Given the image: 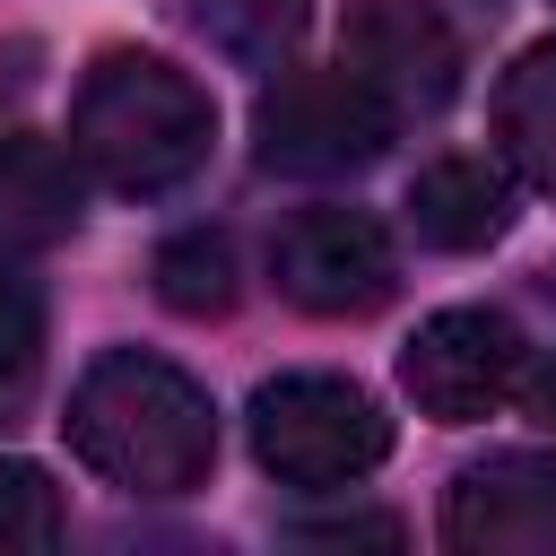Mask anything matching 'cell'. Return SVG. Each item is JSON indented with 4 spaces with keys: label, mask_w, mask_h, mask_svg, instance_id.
I'll use <instances>...</instances> for the list:
<instances>
[{
    "label": "cell",
    "mask_w": 556,
    "mask_h": 556,
    "mask_svg": "<svg viewBox=\"0 0 556 556\" xmlns=\"http://www.w3.org/2000/svg\"><path fill=\"white\" fill-rule=\"evenodd\" d=\"M35 365H43V295H35L26 278L0 269V408L26 400Z\"/></svg>",
    "instance_id": "obj_15"
},
{
    "label": "cell",
    "mask_w": 556,
    "mask_h": 556,
    "mask_svg": "<svg viewBox=\"0 0 556 556\" xmlns=\"http://www.w3.org/2000/svg\"><path fill=\"white\" fill-rule=\"evenodd\" d=\"M61 547V486L35 460H0V556Z\"/></svg>",
    "instance_id": "obj_14"
},
{
    "label": "cell",
    "mask_w": 556,
    "mask_h": 556,
    "mask_svg": "<svg viewBox=\"0 0 556 556\" xmlns=\"http://www.w3.org/2000/svg\"><path fill=\"white\" fill-rule=\"evenodd\" d=\"M295 539H400L391 513H348V521H295Z\"/></svg>",
    "instance_id": "obj_16"
},
{
    "label": "cell",
    "mask_w": 556,
    "mask_h": 556,
    "mask_svg": "<svg viewBox=\"0 0 556 556\" xmlns=\"http://www.w3.org/2000/svg\"><path fill=\"white\" fill-rule=\"evenodd\" d=\"M408 226L434 252H486L513 235V174L486 156H434L408 182Z\"/></svg>",
    "instance_id": "obj_9"
},
{
    "label": "cell",
    "mask_w": 556,
    "mask_h": 556,
    "mask_svg": "<svg viewBox=\"0 0 556 556\" xmlns=\"http://www.w3.org/2000/svg\"><path fill=\"white\" fill-rule=\"evenodd\" d=\"M391 148V104L339 61V70H278L252 104V156L295 182L365 174Z\"/></svg>",
    "instance_id": "obj_4"
},
{
    "label": "cell",
    "mask_w": 556,
    "mask_h": 556,
    "mask_svg": "<svg viewBox=\"0 0 556 556\" xmlns=\"http://www.w3.org/2000/svg\"><path fill=\"white\" fill-rule=\"evenodd\" d=\"M339 61L391 104V122L443 113L460 87V35L434 0H348L339 9Z\"/></svg>",
    "instance_id": "obj_7"
},
{
    "label": "cell",
    "mask_w": 556,
    "mask_h": 556,
    "mask_svg": "<svg viewBox=\"0 0 556 556\" xmlns=\"http://www.w3.org/2000/svg\"><path fill=\"white\" fill-rule=\"evenodd\" d=\"M70 452L122 495H191L217 460V408L182 365L113 348L70 391Z\"/></svg>",
    "instance_id": "obj_2"
},
{
    "label": "cell",
    "mask_w": 556,
    "mask_h": 556,
    "mask_svg": "<svg viewBox=\"0 0 556 556\" xmlns=\"http://www.w3.org/2000/svg\"><path fill=\"white\" fill-rule=\"evenodd\" d=\"M269 278L287 304L321 313V321H365L391 304L400 287V252L365 208H295L269 243Z\"/></svg>",
    "instance_id": "obj_6"
},
{
    "label": "cell",
    "mask_w": 556,
    "mask_h": 556,
    "mask_svg": "<svg viewBox=\"0 0 556 556\" xmlns=\"http://www.w3.org/2000/svg\"><path fill=\"white\" fill-rule=\"evenodd\" d=\"M443 539L460 556H556V460L486 452L443 495Z\"/></svg>",
    "instance_id": "obj_8"
},
{
    "label": "cell",
    "mask_w": 556,
    "mask_h": 556,
    "mask_svg": "<svg viewBox=\"0 0 556 556\" xmlns=\"http://www.w3.org/2000/svg\"><path fill=\"white\" fill-rule=\"evenodd\" d=\"M174 17H182L208 52H226V61H243V70H269V61L304 35V0H174Z\"/></svg>",
    "instance_id": "obj_13"
},
{
    "label": "cell",
    "mask_w": 556,
    "mask_h": 556,
    "mask_svg": "<svg viewBox=\"0 0 556 556\" xmlns=\"http://www.w3.org/2000/svg\"><path fill=\"white\" fill-rule=\"evenodd\" d=\"M530 417H539V426H556V356L530 374Z\"/></svg>",
    "instance_id": "obj_17"
},
{
    "label": "cell",
    "mask_w": 556,
    "mask_h": 556,
    "mask_svg": "<svg viewBox=\"0 0 556 556\" xmlns=\"http://www.w3.org/2000/svg\"><path fill=\"white\" fill-rule=\"evenodd\" d=\"M148 278H156V295H165L174 313H191V321H217V313H235V295H243V261H235V235H226V226H182V235H165Z\"/></svg>",
    "instance_id": "obj_12"
},
{
    "label": "cell",
    "mask_w": 556,
    "mask_h": 556,
    "mask_svg": "<svg viewBox=\"0 0 556 556\" xmlns=\"http://www.w3.org/2000/svg\"><path fill=\"white\" fill-rule=\"evenodd\" d=\"M217 148V104L191 70L165 52H96V70L70 96V156L122 200H165L182 191Z\"/></svg>",
    "instance_id": "obj_1"
},
{
    "label": "cell",
    "mask_w": 556,
    "mask_h": 556,
    "mask_svg": "<svg viewBox=\"0 0 556 556\" xmlns=\"http://www.w3.org/2000/svg\"><path fill=\"white\" fill-rule=\"evenodd\" d=\"M87 208L78 156L43 130H0V235L17 243H61Z\"/></svg>",
    "instance_id": "obj_10"
},
{
    "label": "cell",
    "mask_w": 556,
    "mask_h": 556,
    "mask_svg": "<svg viewBox=\"0 0 556 556\" xmlns=\"http://www.w3.org/2000/svg\"><path fill=\"white\" fill-rule=\"evenodd\" d=\"M495 148H504V165L530 191L556 200V35L530 43L504 70V87H495Z\"/></svg>",
    "instance_id": "obj_11"
},
{
    "label": "cell",
    "mask_w": 556,
    "mask_h": 556,
    "mask_svg": "<svg viewBox=\"0 0 556 556\" xmlns=\"http://www.w3.org/2000/svg\"><path fill=\"white\" fill-rule=\"evenodd\" d=\"M391 417L348 374H269L252 391V460L278 486H356L382 469Z\"/></svg>",
    "instance_id": "obj_3"
},
{
    "label": "cell",
    "mask_w": 556,
    "mask_h": 556,
    "mask_svg": "<svg viewBox=\"0 0 556 556\" xmlns=\"http://www.w3.org/2000/svg\"><path fill=\"white\" fill-rule=\"evenodd\" d=\"M530 374V339L513 330V313L495 304H452V313H426L417 339L400 348V391L434 417V426H469V417H495Z\"/></svg>",
    "instance_id": "obj_5"
}]
</instances>
